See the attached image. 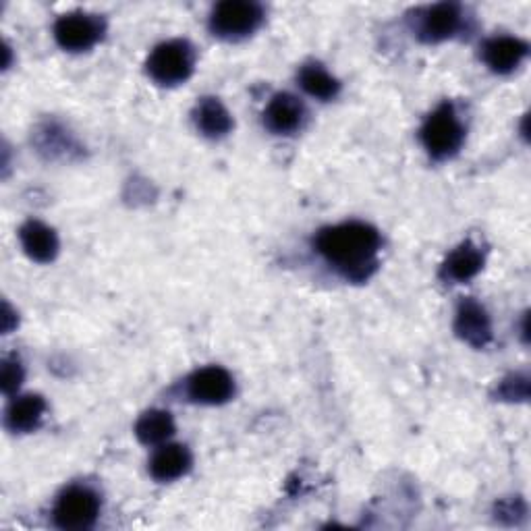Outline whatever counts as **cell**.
<instances>
[{"label":"cell","instance_id":"cell-1","mask_svg":"<svg viewBox=\"0 0 531 531\" xmlns=\"http://www.w3.org/2000/svg\"><path fill=\"white\" fill-rule=\"evenodd\" d=\"M318 249L330 264L343 270L349 278L361 281L374 270L380 235L363 222H345V225L322 231Z\"/></svg>","mask_w":531,"mask_h":531},{"label":"cell","instance_id":"cell-2","mask_svg":"<svg viewBox=\"0 0 531 531\" xmlns=\"http://www.w3.org/2000/svg\"><path fill=\"white\" fill-rule=\"evenodd\" d=\"M264 19L260 5L249 0H225L220 3L210 19L212 32L225 40H241L254 34Z\"/></svg>","mask_w":531,"mask_h":531},{"label":"cell","instance_id":"cell-3","mask_svg":"<svg viewBox=\"0 0 531 531\" xmlns=\"http://www.w3.org/2000/svg\"><path fill=\"white\" fill-rule=\"evenodd\" d=\"M195 65V54L189 42L171 40L156 46L148 59V73L162 83V86H175L185 81Z\"/></svg>","mask_w":531,"mask_h":531},{"label":"cell","instance_id":"cell-4","mask_svg":"<svg viewBox=\"0 0 531 531\" xmlns=\"http://www.w3.org/2000/svg\"><path fill=\"white\" fill-rule=\"evenodd\" d=\"M422 142L436 158H446L459 150L463 142V127L451 106H440L432 113L422 129Z\"/></svg>","mask_w":531,"mask_h":531},{"label":"cell","instance_id":"cell-5","mask_svg":"<svg viewBox=\"0 0 531 531\" xmlns=\"http://www.w3.org/2000/svg\"><path fill=\"white\" fill-rule=\"evenodd\" d=\"M100 513L98 496L88 488H69L54 507V521L61 529H88Z\"/></svg>","mask_w":531,"mask_h":531},{"label":"cell","instance_id":"cell-6","mask_svg":"<svg viewBox=\"0 0 531 531\" xmlns=\"http://www.w3.org/2000/svg\"><path fill=\"white\" fill-rule=\"evenodd\" d=\"M104 34V23L90 13H69L63 15L54 25V38L71 52L92 48Z\"/></svg>","mask_w":531,"mask_h":531},{"label":"cell","instance_id":"cell-7","mask_svg":"<svg viewBox=\"0 0 531 531\" xmlns=\"http://www.w3.org/2000/svg\"><path fill=\"white\" fill-rule=\"evenodd\" d=\"M235 384L227 370L204 368L189 378V397L198 403L220 405L233 397Z\"/></svg>","mask_w":531,"mask_h":531},{"label":"cell","instance_id":"cell-8","mask_svg":"<svg viewBox=\"0 0 531 531\" xmlns=\"http://www.w3.org/2000/svg\"><path fill=\"white\" fill-rule=\"evenodd\" d=\"M455 330L459 332V337L463 341H467L473 347H486L492 339V326L486 310L480 303H475L471 299L461 303L457 312Z\"/></svg>","mask_w":531,"mask_h":531},{"label":"cell","instance_id":"cell-9","mask_svg":"<svg viewBox=\"0 0 531 531\" xmlns=\"http://www.w3.org/2000/svg\"><path fill=\"white\" fill-rule=\"evenodd\" d=\"M529 46L513 36H498L486 42L484 61L496 73H511L527 57Z\"/></svg>","mask_w":531,"mask_h":531},{"label":"cell","instance_id":"cell-10","mask_svg":"<svg viewBox=\"0 0 531 531\" xmlns=\"http://www.w3.org/2000/svg\"><path fill=\"white\" fill-rule=\"evenodd\" d=\"M459 25H461V13L457 5H449V3L434 5L422 17L419 36L428 42H440V40L455 36Z\"/></svg>","mask_w":531,"mask_h":531},{"label":"cell","instance_id":"cell-11","mask_svg":"<svg viewBox=\"0 0 531 531\" xmlns=\"http://www.w3.org/2000/svg\"><path fill=\"white\" fill-rule=\"evenodd\" d=\"M266 125L274 133H293L301 127L305 119V108L303 104L291 96V94H278L270 100L266 108Z\"/></svg>","mask_w":531,"mask_h":531},{"label":"cell","instance_id":"cell-12","mask_svg":"<svg viewBox=\"0 0 531 531\" xmlns=\"http://www.w3.org/2000/svg\"><path fill=\"white\" fill-rule=\"evenodd\" d=\"M21 245L27 251V256L36 262H50L59 254V239L54 231L38 220H30L21 227Z\"/></svg>","mask_w":531,"mask_h":531},{"label":"cell","instance_id":"cell-13","mask_svg":"<svg viewBox=\"0 0 531 531\" xmlns=\"http://www.w3.org/2000/svg\"><path fill=\"white\" fill-rule=\"evenodd\" d=\"M191 467V455L181 444H169L152 457L150 471L158 482H173L187 473Z\"/></svg>","mask_w":531,"mask_h":531},{"label":"cell","instance_id":"cell-14","mask_svg":"<svg viewBox=\"0 0 531 531\" xmlns=\"http://www.w3.org/2000/svg\"><path fill=\"white\" fill-rule=\"evenodd\" d=\"M484 266V256L480 254V249L475 247L473 243H463L461 247H457L453 254L449 256V260L444 262V276L449 278V281L455 283H465L469 278H473L478 274Z\"/></svg>","mask_w":531,"mask_h":531},{"label":"cell","instance_id":"cell-15","mask_svg":"<svg viewBox=\"0 0 531 531\" xmlns=\"http://www.w3.org/2000/svg\"><path fill=\"white\" fill-rule=\"evenodd\" d=\"M195 125L208 137H222L231 131L233 119L216 98H204L195 108Z\"/></svg>","mask_w":531,"mask_h":531},{"label":"cell","instance_id":"cell-16","mask_svg":"<svg viewBox=\"0 0 531 531\" xmlns=\"http://www.w3.org/2000/svg\"><path fill=\"white\" fill-rule=\"evenodd\" d=\"M46 403L38 395H25L11 403L7 411V426L13 432H30L34 430L44 415Z\"/></svg>","mask_w":531,"mask_h":531},{"label":"cell","instance_id":"cell-17","mask_svg":"<svg viewBox=\"0 0 531 531\" xmlns=\"http://www.w3.org/2000/svg\"><path fill=\"white\" fill-rule=\"evenodd\" d=\"M135 434L144 444H158L175 434V422L169 411H148L139 417Z\"/></svg>","mask_w":531,"mask_h":531},{"label":"cell","instance_id":"cell-18","mask_svg":"<svg viewBox=\"0 0 531 531\" xmlns=\"http://www.w3.org/2000/svg\"><path fill=\"white\" fill-rule=\"evenodd\" d=\"M299 81H301V88L320 100H330L339 94L341 90V83L334 79L322 65H305L299 73Z\"/></svg>","mask_w":531,"mask_h":531},{"label":"cell","instance_id":"cell-19","mask_svg":"<svg viewBox=\"0 0 531 531\" xmlns=\"http://www.w3.org/2000/svg\"><path fill=\"white\" fill-rule=\"evenodd\" d=\"M23 380V370H21V363L17 359H5L3 363V390L7 395L15 393Z\"/></svg>","mask_w":531,"mask_h":531},{"label":"cell","instance_id":"cell-20","mask_svg":"<svg viewBox=\"0 0 531 531\" xmlns=\"http://www.w3.org/2000/svg\"><path fill=\"white\" fill-rule=\"evenodd\" d=\"M502 397H507V399H527L529 395V382L525 376H513L511 380L505 382V386H502Z\"/></svg>","mask_w":531,"mask_h":531}]
</instances>
